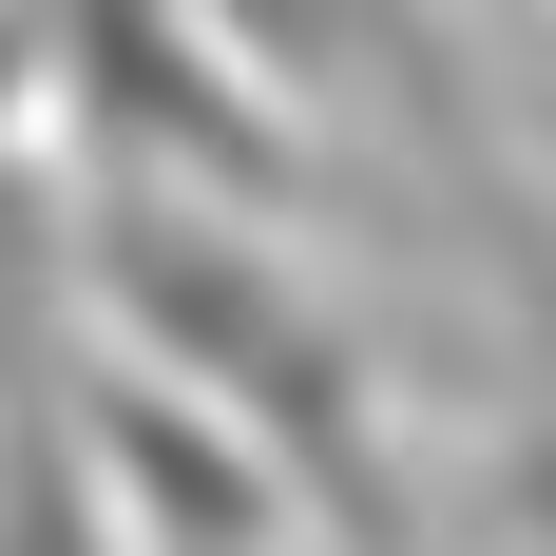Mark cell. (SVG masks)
<instances>
[{
  "instance_id": "1",
  "label": "cell",
  "mask_w": 556,
  "mask_h": 556,
  "mask_svg": "<svg viewBox=\"0 0 556 556\" xmlns=\"http://www.w3.org/2000/svg\"><path fill=\"white\" fill-rule=\"evenodd\" d=\"M77 307L115 327V365L192 384L345 556H403V460H384V403H365L345 327H307V288H288L212 192H115V212L77 230Z\"/></svg>"
},
{
  "instance_id": "2",
  "label": "cell",
  "mask_w": 556,
  "mask_h": 556,
  "mask_svg": "<svg viewBox=\"0 0 556 556\" xmlns=\"http://www.w3.org/2000/svg\"><path fill=\"white\" fill-rule=\"evenodd\" d=\"M20 39L115 154H154V192H288V115L230 77L212 0H39Z\"/></svg>"
},
{
  "instance_id": "3",
  "label": "cell",
  "mask_w": 556,
  "mask_h": 556,
  "mask_svg": "<svg viewBox=\"0 0 556 556\" xmlns=\"http://www.w3.org/2000/svg\"><path fill=\"white\" fill-rule=\"evenodd\" d=\"M77 460H97V500L115 518H154L135 556H288V480L250 442H230L192 384H154V365H77Z\"/></svg>"
},
{
  "instance_id": "4",
  "label": "cell",
  "mask_w": 556,
  "mask_h": 556,
  "mask_svg": "<svg viewBox=\"0 0 556 556\" xmlns=\"http://www.w3.org/2000/svg\"><path fill=\"white\" fill-rule=\"evenodd\" d=\"M0 556H135L77 460V345H58V269H0Z\"/></svg>"
}]
</instances>
